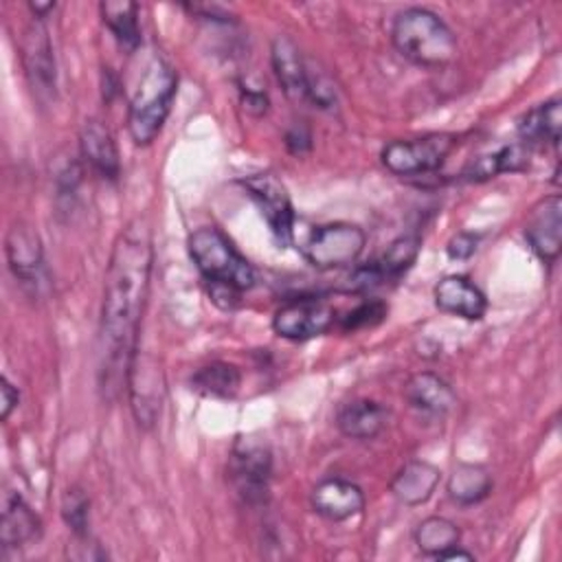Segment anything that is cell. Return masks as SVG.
Segmentation results:
<instances>
[{
    "label": "cell",
    "mask_w": 562,
    "mask_h": 562,
    "mask_svg": "<svg viewBox=\"0 0 562 562\" xmlns=\"http://www.w3.org/2000/svg\"><path fill=\"white\" fill-rule=\"evenodd\" d=\"M404 400L424 415H446L457 404L452 386L432 371H417L404 384Z\"/></svg>",
    "instance_id": "obj_19"
},
{
    "label": "cell",
    "mask_w": 562,
    "mask_h": 562,
    "mask_svg": "<svg viewBox=\"0 0 562 562\" xmlns=\"http://www.w3.org/2000/svg\"><path fill=\"white\" fill-rule=\"evenodd\" d=\"M336 323V310L321 299H294L272 316V331L279 338L301 342L327 334Z\"/></svg>",
    "instance_id": "obj_11"
},
{
    "label": "cell",
    "mask_w": 562,
    "mask_h": 562,
    "mask_svg": "<svg viewBox=\"0 0 562 562\" xmlns=\"http://www.w3.org/2000/svg\"><path fill=\"white\" fill-rule=\"evenodd\" d=\"M389 422V408L369 397H356L345 402L336 413L338 430L358 441L375 439Z\"/></svg>",
    "instance_id": "obj_18"
},
{
    "label": "cell",
    "mask_w": 562,
    "mask_h": 562,
    "mask_svg": "<svg viewBox=\"0 0 562 562\" xmlns=\"http://www.w3.org/2000/svg\"><path fill=\"white\" fill-rule=\"evenodd\" d=\"M419 248H422V239L417 235H400L397 239H393L382 252V257L375 259L384 281L402 277L415 263Z\"/></svg>",
    "instance_id": "obj_28"
},
{
    "label": "cell",
    "mask_w": 562,
    "mask_h": 562,
    "mask_svg": "<svg viewBox=\"0 0 562 562\" xmlns=\"http://www.w3.org/2000/svg\"><path fill=\"white\" fill-rule=\"evenodd\" d=\"M476 244H479V235L461 231V233L450 237V241L446 244V252H448L450 259H457V261L470 259L476 250Z\"/></svg>",
    "instance_id": "obj_32"
},
{
    "label": "cell",
    "mask_w": 562,
    "mask_h": 562,
    "mask_svg": "<svg viewBox=\"0 0 562 562\" xmlns=\"http://www.w3.org/2000/svg\"><path fill=\"white\" fill-rule=\"evenodd\" d=\"M452 132H432L417 138L391 140L382 147L380 160L393 176H426L437 171L457 147Z\"/></svg>",
    "instance_id": "obj_6"
},
{
    "label": "cell",
    "mask_w": 562,
    "mask_h": 562,
    "mask_svg": "<svg viewBox=\"0 0 562 562\" xmlns=\"http://www.w3.org/2000/svg\"><path fill=\"white\" fill-rule=\"evenodd\" d=\"M18 404H20L18 386L7 375H2L0 378V419L7 422Z\"/></svg>",
    "instance_id": "obj_36"
},
{
    "label": "cell",
    "mask_w": 562,
    "mask_h": 562,
    "mask_svg": "<svg viewBox=\"0 0 562 562\" xmlns=\"http://www.w3.org/2000/svg\"><path fill=\"white\" fill-rule=\"evenodd\" d=\"M154 246L149 224L134 217L119 233L103 281L101 301V356L103 389H116L114 380L127 375L130 358L138 340L140 314L149 294Z\"/></svg>",
    "instance_id": "obj_1"
},
{
    "label": "cell",
    "mask_w": 562,
    "mask_h": 562,
    "mask_svg": "<svg viewBox=\"0 0 562 562\" xmlns=\"http://www.w3.org/2000/svg\"><path fill=\"white\" fill-rule=\"evenodd\" d=\"M241 386V373L235 364L224 360H213L198 367L189 375V389L202 397L233 400Z\"/></svg>",
    "instance_id": "obj_24"
},
{
    "label": "cell",
    "mask_w": 562,
    "mask_h": 562,
    "mask_svg": "<svg viewBox=\"0 0 562 562\" xmlns=\"http://www.w3.org/2000/svg\"><path fill=\"white\" fill-rule=\"evenodd\" d=\"M285 147L290 149V154L294 156H303L305 151H310L312 147V134L305 125H292L285 132Z\"/></svg>",
    "instance_id": "obj_35"
},
{
    "label": "cell",
    "mask_w": 562,
    "mask_h": 562,
    "mask_svg": "<svg viewBox=\"0 0 562 562\" xmlns=\"http://www.w3.org/2000/svg\"><path fill=\"white\" fill-rule=\"evenodd\" d=\"M239 99H241V108L250 114V116H263L268 112V94L261 88H252V86H239Z\"/></svg>",
    "instance_id": "obj_33"
},
{
    "label": "cell",
    "mask_w": 562,
    "mask_h": 562,
    "mask_svg": "<svg viewBox=\"0 0 562 562\" xmlns=\"http://www.w3.org/2000/svg\"><path fill=\"white\" fill-rule=\"evenodd\" d=\"M99 13L116 44L125 53H134L140 46L138 4L132 0H105L99 4Z\"/></svg>",
    "instance_id": "obj_26"
},
{
    "label": "cell",
    "mask_w": 562,
    "mask_h": 562,
    "mask_svg": "<svg viewBox=\"0 0 562 562\" xmlns=\"http://www.w3.org/2000/svg\"><path fill=\"white\" fill-rule=\"evenodd\" d=\"M461 540V529L443 516H428L415 529V544L428 558H439L443 551L457 547Z\"/></svg>",
    "instance_id": "obj_27"
},
{
    "label": "cell",
    "mask_w": 562,
    "mask_h": 562,
    "mask_svg": "<svg viewBox=\"0 0 562 562\" xmlns=\"http://www.w3.org/2000/svg\"><path fill=\"white\" fill-rule=\"evenodd\" d=\"M386 312H389V307L382 301L369 299V301H362L358 307H353L347 316H342L340 327L345 331H353V329H362V327H373L380 321H384Z\"/></svg>",
    "instance_id": "obj_31"
},
{
    "label": "cell",
    "mask_w": 562,
    "mask_h": 562,
    "mask_svg": "<svg viewBox=\"0 0 562 562\" xmlns=\"http://www.w3.org/2000/svg\"><path fill=\"white\" fill-rule=\"evenodd\" d=\"M391 42L411 64L441 68L457 59L459 44L452 29L430 9H402L391 22Z\"/></svg>",
    "instance_id": "obj_2"
},
{
    "label": "cell",
    "mask_w": 562,
    "mask_h": 562,
    "mask_svg": "<svg viewBox=\"0 0 562 562\" xmlns=\"http://www.w3.org/2000/svg\"><path fill=\"white\" fill-rule=\"evenodd\" d=\"M432 296L441 312L465 321H481L487 312V299L483 290L465 274H446L437 281Z\"/></svg>",
    "instance_id": "obj_15"
},
{
    "label": "cell",
    "mask_w": 562,
    "mask_h": 562,
    "mask_svg": "<svg viewBox=\"0 0 562 562\" xmlns=\"http://www.w3.org/2000/svg\"><path fill=\"white\" fill-rule=\"evenodd\" d=\"M439 481H441V472L437 465H432L430 461L413 459V461H406L395 472L389 487L400 503L415 507V505H424L435 494Z\"/></svg>",
    "instance_id": "obj_20"
},
{
    "label": "cell",
    "mask_w": 562,
    "mask_h": 562,
    "mask_svg": "<svg viewBox=\"0 0 562 562\" xmlns=\"http://www.w3.org/2000/svg\"><path fill=\"white\" fill-rule=\"evenodd\" d=\"M178 90V75L173 66L154 55L134 88L127 105V132L134 145H149L162 130Z\"/></svg>",
    "instance_id": "obj_3"
},
{
    "label": "cell",
    "mask_w": 562,
    "mask_h": 562,
    "mask_svg": "<svg viewBox=\"0 0 562 562\" xmlns=\"http://www.w3.org/2000/svg\"><path fill=\"white\" fill-rule=\"evenodd\" d=\"M40 533H42L40 516L31 509V505L18 492H7L4 505H2V518H0L2 549L24 547L37 540Z\"/></svg>",
    "instance_id": "obj_21"
},
{
    "label": "cell",
    "mask_w": 562,
    "mask_h": 562,
    "mask_svg": "<svg viewBox=\"0 0 562 562\" xmlns=\"http://www.w3.org/2000/svg\"><path fill=\"white\" fill-rule=\"evenodd\" d=\"M518 136L520 143L527 147H540V145H553L558 147L560 143V132H562V112H560V99H547L531 110H527L518 119Z\"/></svg>",
    "instance_id": "obj_23"
},
{
    "label": "cell",
    "mask_w": 562,
    "mask_h": 562,
    "mask_svg": "<svg viewBox=\"0 0 562 562\" xmlns=\"http://www.w3.org/2000/svg\"><path fill=\"white\" fill-rule=\"evenodd\" d=\"M437 560H443V562H452V560H474V555L470 553V551H465V549H461V544H457V547H452V549H448V551H443Z\"/></svg>",
    "instance_id": "obj_38"
},
{
    "label": "cell",
    "mask_w": 562,
    "mask_h": 562,
    "mask_svg": "<svg viewBox=\"0 0 562 562\" xmlns=\"http://www.w3.org/2000/svg\"><path fill=\"white\" fill-rule=\"evenodd\" d=\"M26 7H29V11H31V18H33V20H46V18L57 9L55 2H29Z\"/></svg>",
    "instance_id": "obj_37"
},
{
    "label": "cell",
    "mask_w": 562,
    "mask_h": 562,
    "mask_svg": "<svg viewBox=\"0 0 562 562\" xmlns=\"http://www.w3.org/2000/svg\"><path fill=\"white\" fill-rule=\"evenodd\" d=\"M529 156H531V147H527L520 140L501 145L490 154H481L472 158L461 171V178L468 182H485L490 178H496L498 173L522 171L529 165Z\"/></svg>",
    "instance_id": "obj_22"
},
{
    "label": "cell",
    "mask_w": 562,
    "mask_h": 562,
    "mask_svg": "<svg viewBox=\"0 0 562 562\" xmlns=\"http://www.w3.org/2000/svg\"><path fill=\"white\" fill-rule=\"evenodd\" d=\"M61 518L75 538L90 536V531H88L90 529V498L79 485H72L64 492Z\"/></svg>",
    "instance_id": "obj_29"
},
{
    "label": "cell",
    "mask_w": 562,
    "mask_h": 562,
    "mask_svg": "<svg viewBox=\"0 0 562 562\" xmlns=\"http://www.w3.org/2000/svg\"><path fill=\"white\" fill-rule=\"evenodd\" d=\"M4 255H7V266L15 277V281L37 292L42 283V272H44V248H42L40 235L31 224L15 222L9 228L4 239Z\"/></svg>",
    "instance_id": "obj_12"
},
{
    "label": "cell",
    "mask_w": 562,
    "mask_h": 562,
    "mask_svg": "<svg viewBox=\"0 0 562 562\" xmlns=\"http://www.w3.org/2000/svg\"><path fill=\"white\" fill-rule=\"evenodd\" d=\"M364 503L367 501L360 485L340 476L318 481L310 494L312 509L331 522H342L358 516L364 509Z\"/></svg>",
    "instance_id": "obj_14"
},
{
    "label": "cell",
    "mask_w": 562,
    "mask_h": 562,
    "mask_svg": "<svg viewBox=\"0 0 562 562\" xmlns=\"http://www.w3.org/2000/svg\"><path fill=\"white\" fill-rule=\"evenodd\" d=\"M270 61L283 94L294 103H305L307 59L301 55L296 42L288 35H277L270 44Z\"/></svg>",
    "instance_id": "obj_16"
},
{
    "label": "cell",
    "mask_w": 562,
    "mask_h": 562,
    "mask_svg": "<svg viewBox=\"0 0 562 562\" xmlns=\"http://www.w3.org/2000/svg\"><path fill=\"white\" fill-rule=\"evenodd\" d=\"M525 239L538 259L553 263L562 250V198H542L527 215Z\"/></svg>",
    "instance_id": "obj_13"
},
{
    "label": "cell",
    "mask_w": 562,
    "mask_h": 562,
    "mask_svg": "<svg viewBox=\"0 0 562 562\" xmlns=\"http://www.w3.org/2000/svg\"><path fill=\"white\" fill-rule=\"evenodd\" d=\"M494 479L481 463H457L446 481L448 496L459 505H476L490 496Z\"/></svg>",
    "instance_id": "obj_25"
},
{
    "label": "cell",
    "mask_w": 562,
    "mask_h": 562,
    "mask_svg": "<svg viewBox=\"0 0 562 562\" xmlns=\"http://www.w3.org/2000/svg\"><path fill=\"white\" fill-rule=\"evenodd\" d=\"M305 103L318 108V110H334L338 103L336 88L329 81V77L323 70H316L307 61V99Z\"/></svg>",
    "instance_id": "obj_30"
},
{
    "label": "cell",
    "mask_w": 562,
    "mask_h": 562,
    "mask_svg": "<svg viewBox=\"0 0 562 562\" xmlns=\"http://www.w3.org/2000/svg\"><path fill=\"white\" fill-rule=\"evenodd\" d=\"M125 378H127V386H130L132 413H134L138 426L151 428L158 419V413L162 406V393H165L162 371L158 369L156 358L140 351L136 345L134 353L130 358Z\"/></svg>",
    "instance_id": "obj_10"
},
{
    "label": "cell",
    "mask_w": 562,
    "mask_h": 562,
    "mask_svg": "<svg viewBox=\"0 0 562 562\" xmlns=\"http://www.w3.org/2000/svg\"><path fill=\"white\" fill-rule=\"evenodd\" d=\"M228 481L233 483L237 496L250 505L259 507L268 503L270 476H272V452L255 437H237L228 454Z\"/></svg>",
    "instance_id": "obj_5"
},
{
    "label": "cell",
    "mask_w": 562,
    "mask_h": 562,
    "mask_svg": "<svg viewBox=\"0 0 562 562\" xmlns=\"http://www.w3.org/2000/svg\"><path fill=\"white\" fill-rule=\"evenodd\" d=\"M20 61L24 77L40 103L55 101L57 61L44 20H31L20 37Z\"/></svg>",
    "instance_id": "obj_8"
},
{
    "label": "cell",
    "mask_w": 562,
    "mask_h": 562,
    "mask_svg": "<svg viewBox=\"0 0 562 562\" xmlns=\"http://www.w3.org/2000/svg\"><path fill=\"white\" fill-rule=\"evenodd\" d=\"M367 246V233L351 222H329L310 231L301 252L316 270H338L353 266Z\"/></svg>",
    "instance_id": "obj_7"
},
{
    "label": "cell",
    "mask_w": 562,
    "mask_h": 562,
    "mask_svg": "<svg viewBox=\"0 0 562 562\" xmlns=\"http://www.w3.org/2000/svg\"><path fill=\"white\" fill-rule=\"evenodd\" d=\"M79 154L103 180L114 182L121 173L119 149L112 132L99 119H86L79 130Z\"/></svg>",
    "instance_id": "obj_17"
},
{
    "label": "cell",
    "mask_w": 562,
    "mask_h": 562,
    "mask_svg": "<svg viewBox=\"0 0 562 562\" xmlns=\"http://www.w3.org/2000/svg\"><path fill=\"white\" fill-rule=\"evenodd\" d=\"M187 248L198 272L211 288H226L241 294L255 285V268L220 228L202 226L193 231Z\"/></svg>",
    "instance_id": "obj_4"
},
{
    "label": "cell",
    "mask_w": 562,
    "mask_h": 562,
    "mask_svg": "<svg viewBox=\"0 0 562 562\" xmlns=\"http://www.w3.org/2000/svg\"><path fill=\"white\" fill-rule=\"evenodd\" d=\"M184 11H189L191 15L200 18V20H206V22H222V24H228V22H235V15H231L228 9L220 7V4H202V2H189V4H182Z\"/></svg>",
    "instance_id": "obj_34"
},
{
    "label": "cell",
    "mask_w": 562,
    "mask_h": 562,
    "mask_svg": "<svg viewBox=\"0 0 562 562\" xmlns=\"http://www.w3.org/2000/svg\"><path fill=\"white\" fill-rule=\"evenodd\" d=\"M246 195L255 202L279 246H290L294 239V206L285 184L274 173H252L239 180Z\"/></svg>",
    "instance_id": "obj_9"
}]
</instances>
